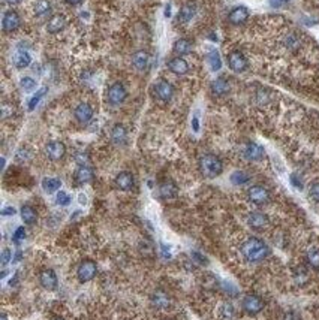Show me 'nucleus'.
Listing matches in <instances>:
<instances>
[{"label": "nucleus", "instance_id": "f257e3e1", "mask_svg": "<svg viewBox=\"0 0 319 320\" xmlns=\"http://www.w3.org/2000/svg\"><path fill=\"white\" fill-rule=\"evenodd\" d=\"M241 255L243 257L246 259L248 262H252V263H256V262H262L264 259H267L272 253L270 250L268 244L265 241H262L261 238H256V236H251L248 238L241 244Z\"/></svg>", "mask_w": 319, "mask_h": 320}, {"label": "nucleus", "instance_id": "f03ea898", "mask_svg": "<svg viewBox=\"0 0 319 320\" xmlns=\"http://www.w3.org/2000/svg\"><path fill=\"white\" fill-rule=\"evenodd\" d=\"M198 166L201 174L205 178H216L224 172V162L216 154H204L198 160Z\"/></svg>", "mask_w": 319, "mask_h": 320}, {"label": "nucleus", "instance_id": "7ed1b4c3", "mask_svg": "<svg viewBox=\"0 0 319 320\" xmlns=\"http://www.w3.org/2000/svg\"><path fill=\"white\" fill-rule=\"evenodd\" d=\"M126 99H128V90L121 83H114L108 87L107 101L110 105H113V107L121 105Z\"/></svg>", "mask_w": 319, "mask_h": 320}, {"label": "nucleus", "instance_id": "20e7f679", "mask_svg": "<svg viewBox=\"0 0 319 320\" xmlns=\"http://www.w3.org/2000/svg\"><path fill=\"white\" fill-rule=\"evenodd\" d=\"M174 85L165 78H159L153 85V93L160 102H169L174 96Z\"/></svg>", "mask_w": 319, "mask_h": 320}, {"label": "nucleus", "instance_id": "39448f33", "mask_svg": "<svg viewBox=\"0 0 319 320\" xmlns=\"http://www.w3.org/2000/svg\"><path fill=\"white\" fill-rule=\"evenodd\" d=\"M248 198L252 204L255 205H267L270 201H272V194H270V190L261 184H255L248 190Z\"/></svg>", "mask_w": 319, "mask_h": 320}, {"label": "nucleus", "instance_id": "423d86ee", "mask_svg": "<svg viewBox=\"0 0 319 320\" xmlns=\"http://www.w3.org/2000/svg\"><path fill=\"white\" fill-rule=\"evenodd\" d=\"M241 307H243V310L246 311L248 314L256 316V314H259L264 310L265 304H264L261 297H258V295H255V293H249V295H246V297L243 298Z\"/></svg>", "mask_w": 319, "mask_h": 320}, {"label": "nucleus", "instance_id": "0eeeda50", "mask_svg": "<svg viewBox=\"0 0 319 320\" xmlns=\"http://www.w3.org/2000/svg\"><path fill=\"white\" fill-rule=\"evenodd\" d=\"M96 276H97V265H96V262H93L90 259H86V260H83L78 265V268H77V277H78V280L81 283H89Z\"/></svg>", "mask_w": 319, "mask_h": 320}, {"label": "nucleus", "instance_id": "6e6552de", "mask_svg": "<svg viewBox=\"0 0 319 320\" xmlns=\"http://www.w3.org/2000/svg\"><path fill=\"white\" fill-rule=\"evenodd\" d=\"M45 154L46 157L53 160V162H59L65 157L66 154V145L62 141H51L48 142L45 147Z\"/></svg>", "mask_w": 319, "mask_h": 320}, {"label": "nucleus", "instance_id": "1a4fd4ad", "mask_svg": "<svg viewBox=\"0 0 319 320\" xmlns=\"http://www.w3.org/2000/svg\"><path fill=\"white\" fill-rule=\"evenodd\" d=\"M228 66L232 72L241 73L248 69V59L244 57V54L241 51L234 50L228 54Z\"/></svg>", "mask_w": 319, "mask_h": 320}, {"label": "nucleus", "instance_id": "9d476101", "mask_svg": "<svg viewBox=\"0 0 319 320\" xmlns=\"http://www.w3.org/2000/svg\"><path fill=\"white\" fill-rule=\"evenodd\" d=\"M21 26V18L18 15V12L15 11H6L3 14V18H2V29L5 33H12L15 30H18Z\"/></svg>", "mask_w": 319, "mask_h": 320}, {"label": "nucleus", "instance_id": "9b49d317", "mask_svg": "<svg viewBox=\"0 0 319 320\" xmlns=\"http://www.w3.org/2000/svg\"><path fill=\"white\" fill-rule=\"evenodd\" d=\"M248 225L253 229V231H264L265 228H268L270 225V218L265 213L262 211H252L248 215Z\"/></svg>", "mask_w": 319, "mask_h": 320}, {"label": "nucleus", "instance_id": "f8f14e48", "mask_svg": "<svg viewBox=\"0 0 319 320\" xmlns=\"http://www.w3.org/2000/svg\"><path fill=\"white\" fill-rule=\"evenodd\" d=\"M114 184L118 190L121 192H129L135 187V178L132 175V172L129 171H121L115 175L114 178Z\"/></svg>", "mask_w": 319, "mask_h": 320}, {"label": "nucleus", "instance_id": "ddd939ff", "mask_svg": "<svg viewBox=\"0 0 319 320\" xmlns=\"http://www.w3.org/2000/svg\"><path fill=\"white\" fill-rule=\"evenodd\" d=\"M150 302L158 310H166L171 307V297H169V293L165 292L163 289H156L150 295Z\"/></svg>", "mask_w": 319, "mask_h": 320}, {"label": "nucleus", "instance_id": "4468645a", "mask_svg": "<svg viewBox=\"0 0 319 320\" xmlns=\"http://www.w3.org/2000/svg\"><path fill=\"white\" fill-rule=\"evenodd\" d=\"M39 283L45 290H56L59 286V280L57 276L53 269L50 268H45L39 273Z\"/></svg>", "mask_w": 319, "mask_h": 320}, {"label": "nucleus", "instance_id": "2eb2a0df", "mask_svg": "<svg viewBox=\"0 0 319 320\" xmlns=\"http://www.w3.org/2000/svg\"><path fill=\"white\" fill-rule=\"evenodd\" d=\"M179 194V187L173 180H165L159 184V196L163 201H169L177 198Z\"/></svg>", "mask_w": 319, "mask_h": 320}, {"label": "nucleus", "instance_id": "dca6fc26", "mask_svg": "<svg viewBox=\"0 0 319 320\" xmlns=\"http://www.w3.org/2000/svg\"><path fill=\"white\" fill-rule=\"evenodd\" d=\"M243 156L251 162H258L264 157V149L256 142H248L243 149Z\"/></svg>", "mask_w": 319, "mask_h": 320}, {"label": "nucleus", "instance_id": "f3484780", "mask_svg": "<svg viewBox=\"0 0 319 320\" xmlns=\"http://www.w3.org/2000/svg\"><path fill=\"white\" fill-rule=\"evenodd\" d=\"M73 117H75V120L80 123V125H87V123H90L91 118H93V108H91V105H89L86 102L77 105L75 111H73Z\"/></svg>", "mask_w": 319, "mask_h": 320}, {"label": "nucleus", "instance_id": "a211bd4d", "mask_svg": "<svg viewBox=\"0 0 319 320\" xmlns=\"http://www.w3.org/2000/svg\"><path fill=\"white\" fill-rule=\"evenodd\" d=\"M248 18H249V9L246 6H235L228 14V21L232 24V26H240V24H244L248 21Z\"/></svg>", "mask_w": 319, "mask_h": 320}, {"label": "nucleus", "instance_id": "6ab92c4d", "mask_svg": "<svg viewBox=\"0 0 319 320\" xmlns=\"http://www.w3.org/2000/svg\"><path fill=\"white\" fill-rule=\"evenodd\" d=\"M66 24H68V22H66L65 15L56 14V15H53L50 20H48V22H46V32L51 33V35H57V33H60V32L65 30Z\"/></svg>", "mask_w": 319, "mask_h": 320}, {"label": "nucleus", "instance_id": "aec40b11", "mask_svg": "<svg viewBox=\"0 0 319 320\" xmlns=\"http://www.w3.org/2000/svg\"><path fill=\"white\" fill-rule=\"evenodd\" d=\"M93 177H94V172H93V169L89 165L80 166L75 171V174H73V180H75V184H78V186L90 183L93 180Z\"/></svg>", "mask_w": 319, "mask_h": 320}, {"label": "nucleus", "instance_id": "412c9836", "mask_svg": "<svg viewBox=\"0 0 319 320\" xmlns=\"http://www.w3.org/2000/svg\"><path fill=\"white\" fill-rule=\"evenodd\" d=\"M168 69L176 73V75H186V73L189 72V64L182 57H174V59H171L168 63H166Z\"/></svg>", "mask_w": 319, "mask_h": 320}, {"label": "nucleus", "instance_id": "4be33fe9", "mask_svg": "<svg viewBox=\"0 0 319 320\" xmlns=\"http://www.w3.org/2000/svg\"><path fill=\"white\" fill-rule=\"evenodd\" d=\"M149 62H150V54L144 50H139L132 54V64L135 66L137 70H141V72L145 70L147 66H149Z\"/></svg>", "mask_w": 319, "mask_h": 320}, {"label": "nucleus", "instance_id": "5701e85b", "mask_svg": "<svg viewBox=\"0 0 319 320\" xmlns=\"http://www.w3.org/2000/svg\"><path fill=\"white\" fill-rule=\"evenodd\" d=\"M111 141L115 145H123L128 141V130L123 125H115L111 129Z\"/></svg>", "mask_w": 319, "mask_h": 320}, {"label": "nucleus", "instance_id": "b1692460", "mask_svg": "<svg viewBox=\"0 0 319 320\" xmlns=\"http://www.w3.org/2000/svg\"><path fill=\"white\" fill-rule=\"evenodd\" d=\"M20 215H21V220L26 225H35L36 220H38V213L30 205H23L21 210H20Z\"/></svg>", "mask_w": 319, "mask_h": 320}, {"label": "nucleus", "instance_id": "393cba45", "mask_svg": "<svg viewBox=\"0 0 319 320\" xmlns=\"http://www.w3.org/2000/svg\"><path fill=\"white\" fill-rule=\"evenodd\" d=\"M211 91L213 94L216 96H225L228 91H229V83L227 78L220 77V78H216L213 83H211Z\"/></svg>", "mask_w": 319, "mask_h": 320}, {"label": "nucleus", "instance_id": "a878e982", "mask_svg": "<svg viewBox=\"0 0 319 320\" xmlns=\"http://www.w3.org/2000/svg\"><path fill=\"white\" fill-rule=\"evenodd\" d=\"M196 14V5L195 3H186L180 8V12H179V22H189Z\"/></svg>", "mask_w": 319, "mask_h": 320}, {"label": "nucleus", "instance_id": "bb28decb", "mask_svg": "<svg viewBox=\"0 0 319 320\" xmlns=\"http://www.w3.org/2000/svg\"><path fill=\"white\" fill-rule=\"evenodd\" d=\"M192 42L189 41V39H184V38H182V39H177L176 42H174V53L176 54H179V57H182V56H186V54H190L192 53Z\"/></svg>", "mask_w": 319, "mask_h": 320}, {"label": "nucleus", "instance_id": "cd10ccee", "mask_svg": "<svg viewBox=\"0 0 319 320\" xmlns=\"http://www.w3.org/2000/svg\"><path fill=\"white\" fill-rule=\"evenodd\" d=\"M30 63H32V57H30V54L27 51H21L20 50L14 56V64H15L17 69H26V67L30 66Z\"/></svg>", "mask_w": 319, "mask_h": 320}, {"label": "nucleus", "instance_id": "c85d7f7f", "mask_svg": "<svg viewBox=\"0 0 319 320\" xmlns=\"http://www.w3.org/2000/svg\"><path fill=\"white\" fill-rule=\"evenodd\" d=\"M41 184H42L44 192H46L48 194L60 190V187H62V181L59 178H44Z\"/></svg>", "mask_w": 319, "mask_h": 320}, {"label": "nucleus", "instance_id": "c756f323", "mask_svg": "<svg viewBox=\"0 0 319 320\" xmlns=\"http://www.w3.org/2000/svg\"><path fill=\"white\" fill-rule=\"evenodd\" d=\"M33 11H35V15H38V17H44L46 14H50L51 12L50 0H36L35 6H33Z\"/></svg>", "mask_w": 319, "mask_h": 320}, {"label": "nucleus", "instance_id": "7c9ffc66", "mask_svg": "<svg viewBox=\"0 0 319 320\" xmlns=\"http://www.w3.org/2000/svg\"><path fill=\"white\" fill-rule=\"evenodd\" d=\"M219 314L225 320H234L235 316H237V311H235V308H234V305L231 302H224L222 305L219 307Z\"/></svg>", "mask_w": 319, "mask_h": 320}, {"label": "nucleus", "instance_id": "2f4dec72", "mask_svg": "<svg viewBox=\"0 0 319 320\" xmlns=\"http://www.w3.org/2000/svg\"><path fill=\"white\" fill-rule=\"evenodd\" d=\"M251 181V175L248 174V172H244V171H235L232 172V175H231V183L235 184V186H243V184H246Z\"/></svg>", "mask_w": 319, "mask_h": 320}, {"label": "nucleus", "instance_id": "473e14b6", "mask_svg": "<svg viewBox=\"0 0 319 320\" xmlns=\"http://www.w3.org/2000/svg\"><path fill=\"white\" fill-rule=\"evenodd\" d=\"M306 260H307L310 268L319 269V249H316V247L309 249L306 253Z\"/></svg>", "mask_w": 319, "mask_h": 320}, {"label": "nucleus", "instance_id": "72a5a7b5", "mask_svg": "<svg viewBox=\"0 0 319 320\" xmlns=\"http://www.w3.org/2000/svg\"><path fill=\"white\" fill-rule=\"evenodd\" d=\"M208 63L211 66V70H219L222 67V60H220V54L216 51V50H211L210 54H208Z\"/></svg>", "mask_w": 319, "mask_h": 320}, {"label": "nucleus", "instance_id": "f704fd0d", "mask_svg": "<svg viewBox=\"0 0 319 320\" xmlns=\"http://www.w3.org/2000/svg\"><path fill=\"white\" fill-rule=\"evenodd\" d=\"M46 91H48V88H46V87H42V88H41V90L33 96V97H32V99L29 101V111H33V109L38 107V104L41 102L42 97L46 94Z\"/></svg>", "mask_w": 319, "mask_h": 320}, {"label": "nucleus", "instance_id": "c9c22d12", "mask_svg": "<svg viewBox=\"0 0 319 320\" xmlns=\"http://www.w3.org/2000/svg\"><path fill=\"white\" fill-rule=\"evenodd\" d=\"M309 198L313 202H319V180L310 183V186H309Z\"/></svg>", "mask_w": 319, "mask_h": 320}, {"label": "nucleus", "instance_id": "e433bc0d", "mask_svg": "<svg viewBox=\"0 0 319 320\" xmlns=\"http://www.w3.org/2000/svg\"><path fill=\"white\" fill-rule=\"evenodd\" d=\"M20 84H21V88H23L24 91H32V90H35V87H36V81H35L33 78H30V77H24V78L20 81Z\"/></svg>", "mask_w": 319, "mask_h": 320}, {"label": "nucleus", "instance_id": "4c0bfd02", "mask_svg": "<svg viewBox=\"0 0 319 320\" xmlns=\"http://www.w3.org/2000/svg\"><path fill=\"white\" fill-rule=\"evenodd\" d=\"M56 202H57V205H60V207H68V205L70 204V196H69L66 192L60 190V192L57 193V196H56Z\"/></svg>", "mask_w": 319, "mask_h": 320}, {"label": "nucleus", "instance_id": "58836bf2", "mask_svg": "<svg viewBox=\"0 0 319 320\" xmlns=\"http://www.w3.org/2000/svg\"><path fill=\"white\" fill-rule=\"evenodd\" d=\"M15 115V107L9 102H3L2 104V117L6 120V118H11Z\"/></svg>", "mask_w": 319, "mask_h": 320}, {"label": "nucleus", "instance_id": "ea45409f", "mask_svg": "<svg viewBox=\"0 0 319 320\" xmlns=\"http://www.w3.org/2000/svg\"><path fill=\"white\" fill-rule=\"evenodd\" d=\"M11 260H12V253H11L9 249H5V250L2 252V256H0V265L6 266Z\"/></svg>", "mask_w": 319, "mask_h": 320}, {"label": "nucleus", "instance_id": "a19ab883", "mask_svg": "<svg viewBox=\"0 0 319 320\" xmlns=\"http://www.w3.org/2000/svg\"><path fill=\"white\" fill-rule=\"evenodd\" d=\"M26 238V229H24V226H20V228H17L15 229V232H14V236H12V239L15 241V242H20L21 239H24Z\"/></svg>", "mask_w": 319, "mask_h": 320}, {"label": "nucleus", "instance_id": "79ce46f5", "mask_svg": "<svg viewBox=\"0 0 319 320\" xmlns=\"http://www.w3.org/2000/svg\"><path fill=\"white\" fill-rule=\"evenodd\" d=\"M75 160H77V163L80 165V166H84V165H87L89 163V156H87V153H84V151H81V153H77V156H75Z\"/></svg>", "mask_w": 319, "mask_h": 320}, {"label": "nucleus", "instance_id": "37998d69", "mask_svg": "<svg viewBox=\"0 0 319 320\" xmlns=\"http://www.w3.org/2000/svg\"><path fill=\"white\" fill-rule=\"evenodd\" d=\"M30 159V153L26 150V149H21L18 153H17V160L18 162H26V160H29Z\"/></svg>", "mask_w": 319, "mask_h": 320}, {"label": "nucleus", "instance_id": "c03bdc74", "mask_svg": "<svg viewBox=\"0 0 319 320\" xmlns=\"http://www.w3.org/2000/svg\"><path fill=\"white\" fill-rule=\"evenodd\" d=\"M192 257H195L193 260H195V262H198V263H201V265H207V263H208L207 257L203 256V255L198 253V252H192Z\"/></svg>", "mask_w": 319, "mask_h": 320}, {"label": "nucleus", "instance_id": "a18cd8bd", "mask_svg": "<svg viewBox=\"0 0 319 320\" xmlns=\"http://www.w3.org/2000/svg\"><path fill=\"white\" fill-rule=\"evenodd\" d=\"M160 255H162L163 259H169V257H171L169 245H166V244H160Z\"/></svg>", "mask_w": 319, "mask_h": 320}, {"label": "nucleus", "instance_id": "49530a36", "mask_svg": "<svg viewBox=\"0 0 319 320\" xmlns=\"http://www.w3.org/2000/svg\"><path fill=\"white\" fill-rule=\"evenodd\" d=\"M291 183H292V186H294V187H297L298 190H301V189H303V183L298 180V177H297L296 174H292V175H291Z\"/></svg>", "mask_w": 319, "mask_h": 320}, {"label": "nucleus", "instance_id": "de8ad7c7", "mask_svg": "<svg viewBox=\"0 0 319 320\" xmlns=\"http://www.w3.org/2000/svg\"><path fill=\"white\" fill-rule=\"evenodd\" d=\"M283 320H301V319H300V316L296 311H288L283 316Z\"/></svg>", "mask_w": 319, "mask_h": 320}, {"label": "nucleus", "instance_id": "09e8293b", "mask_svg": "<svg viewBox=\"0 0 319 320\" xmlns=\"http://www.w3.org/2000/svg\"><path fill=\"white\" fill-rule=\"evenodd\" d=\"M192 129H193V132H200V118L196 114L192 117Z\"/></svg>", "mask_w": 319, "mask_h": 320}, {"label": "nucleus", "instance_id": "8fccbe9b", "mask_svg": "<svg viewBox=\"0 0 319 320\" xmlns=\"http://www.w3.org/2000/svg\"><path fill=\"white\" fill-rule=\"evenodd\" d=\"M15 213H17V211H15L14 207H5L3 211H2V215H14Z\"/></svg>", "mask_w": 319, "mask_h": 320}, {"label": "nucleus", "instance_id": "3c124183", "mask_svg": "<svg viewBox=\"0 0 319 320\" xmlns=\"http://www.w3.org/2000/svg\"><path fill=\"white\" fill-rule=\"evenodd\" d=\"M268 2L273 8H279V6H282V3L285 2V0H268Z\"/></svg>", "mask_w": 319, "mask_h": 320}, {"label": "nucleus", "instance_id": "603ef678", "mask_svg": "<svg viewBox=\"0 0 319 320\" xmlns=\"http://www.w3.org/2000/svg\"><path fill=\"white\" fill-rule=\"evenodd\" d=\"M65 2L69 5V6H78L83 3V0H65Z\"/></svg>", "mask_w": 319, "mask_h": 320}, {"label": "nucleus", "instance_id": "864d4df0", "mask_svg": "<svg viewBox=\"0 0 319 320\" xmlns=\"http://www.w3.org/2000/svg\"><path fill=\"white\" fill-rule=\"evenodd\" d=\"M78 202H80L81 205H86V204H87V196H86L84 193H80V194H78Z\"/></svg>", "mask_w": 319, "mask_h": 320}, {"label": "nucleus", "instance_id": "5fc2aeb1", "mask_svg": "<svg viewBox=\"0 0 319 320\" xmlns=\"http://www.w3.org/2000/svg\"><path fill=\"white\" fill-rule=\"evenodd\" d=\"M5 2H6L8 5H18V3L23 2V0H5Z\"/></svg>", "mask_w": 319, "mask_h": 320}, {"label": "nucleus", "instance_id": "6e6d98bb", "mask_svg": "<svg viewBox=\"0 0 319 320\" xmlns=\"http://www.w3.org/2000/svg\"><path fill=\"white\" fill-rule=\"evenodd\" d=\"M165 17L166 18L171 17V5H166V8H165Z\"/></svg>", "mask_w": 319, "mask_h": 320}, {"label": "nucleus", "instance_id": "4d7b16f0", "mask_svg": "<svg viewBox=\"0 0 319 320\" xmlns=\"http://www.w3.org/2000/svg\"><path fill=\"white\" fill-rule=\"evenodd\" d=\"M20 257H21V252H18V253H17V256H15V260H14V262H20Z\"/></svg>", "mask_w": 319, "mask_h": 320}, {"label": "nucleus", "instance_id": "13d9d810", "mask_svg": "<svg viewBox=\"0 0 319 320\" xmlns=\"http://www.w3.org/2000/svg\"><path fill=\"white\" fill-rule=\"evenodd\" d=\"M0 320H8V316H6V314H2V316H0Z\"/></svg>", "mask_w": 319, "mask_h": 320}, {"label": "nucleus", "instance_id": "bf43d9fd", "mask_svg": "<svg viewBox=\"0 0 319 320\" xmlns=\"http://www.w3.org/2000/svg\"><path fill=\"white\" fill-rule=\"evenodd\" d=\"M54 320H65V319H62V317H57V319H54Z\"/></svg>", "mask_w": 319, "mask_h": 320}, {"label": "nucleus", "instance_id": "052dcab7", "mask_svg": "<svg viewBox=\"0 0 319 320\" xmlns=\"http://www.w3.org/2000/svg\"><path fill=\"white\" fill-rule=\"evenodd\" d=\"M285 2H289V0H285Z\"/></svg>", "mask_w": 319, "mask_h": 320}]
</instances>
